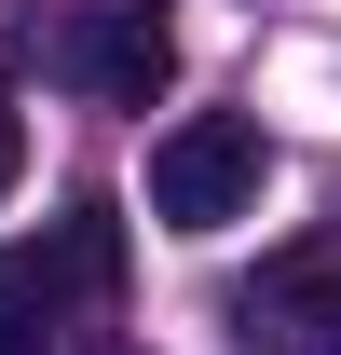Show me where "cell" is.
Listing matches in <instances>:
<instances>
[{"label": "cell", "mask_w": 341, "mask_h": 355, "mask_svg": "<svg viewBox=\"0 0 341 355\" xmlns=\"http://www.w3.org/2000/svg\"><path fill=\"white\" fill-rule=\"evenodd\" d=\"M110 287H123V219H110V205H69L55 232L0 246V355H55L69 314L110 301Z\"/></svg>", "instance_id": "1"}, {"label": "cell", "mask_w": 341, "mask_h": 355, "mask_svg": "<svg viewBox=\"0 0 341 355\" xmlns=\"http://www.w3.org/2000/svg\"><path fill=\"white\" fill-rule=\"evenodd\" d=\"M259 178H273V150H259L246 110H191V123L150 137V219L164 232H232L259 205Z\"/></svg>", "instance_id": "2"}, {"label": "cell", "mask_w": 341, "mask_h": 355, "mask_svg": "<svg viewBox=\"0 0 341 355\" xmlns=\"http://www.w3.org/2000/svg\"><path fill=\"white\" fill-rule=\"evenodd\" d=\"M42 69L82 83L96 110H150V96L177 83V42L150 14H123V0H69V14H42Z\"/></svg>", "instance_id": "3"}, {"label": "cell", "mask_w": 341, "mask_h": 355, "mask_svg": "<svg viewBox=\"0 0 341 355\" xmlns=\"http://www.w3.org/2000/svg\"><path fill=\"white\" fill-rule=\"evenodd\" d=\"M232 328H246V355H341V246H273Z\"/></svg>", "instance_id": "4"}, {"label": "cell", "mask_w": 341, "mask_h": 355, "mask_svg": "<svg viewBox=\"0 0 341 355\" xmlns=\"http://www.w3.org/2000/svg\"><path fill=\"white\" fill-rule=\"evenodd\" d=\"M28 178V110H14V83H0V191Z\"/></svg>", "instance_id": "5"}, {"label": "cell", "mask_w": 341, "mask_h": 355, "mask_svg": "<svg viewBox=\"0 0 341 355\" xmlns=\"http://www.w3.org/2000/svg\"><path fill=\"white\" fill-rule=\"evenodd\" d=\"M123 355H137V342H123Z\"/></svg>", "instance_id": "6"}]
</instances>
